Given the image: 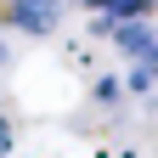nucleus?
<instances>
[{"instance_id":"nucleus-1","label":"nucleus","mask_w":158,"mask_h":158,"mask_svg":"<svg viewBox=\"0 0 158 158\" xmlns=\"http://www.w3.org/2000/svg\"><path fill=\"white\" fill-rule=\"evenodd\" d=\"M62 11H68V0H6V6H0V17H6L11 28H23L28 40H45V34H56Z\"/></svg>"},{"instance_id":"nucleus-2","label":"nucleus","mask_w":158,"mask_h":158,"mask_svg":"<svg viewBox=\"0 0 158 158\" xmlns=\"http://www.w3.org/2000/svg\"><path fill=\"white\" fill-rule=\"evenodd\" d=\"M107 40L118 45V56H130V62L152 56V51H158V11H152V17H124V23H113Z\"/></svg>"},{"instance_id":"nucleus-3","label":"nucleus","mask_w":158,"mask_h":158,"mask_svg":"<svg viewBox=\"0 0 158 158\" xmlns=\"http://www.w3.org/2000/svg\"><path fill=\"white\" fill-rule=\"evenodd\" d=\"M85 11H90V23L107 34L113 23H124V17H152L158 0H85Z\"/></svg>"},{"instance_id":"nucleus-4","label":"nucleus","mask_w":158,"mask_h":158,"mask_svg":"<svg viewBox=\"0 0 158 158\" xmlns=\"http://www.w3.org/2000/svg\"><path fill=\"white\" fill-rule=\"evenodd\" d=\"M90 102H96V107H124V79H96Z\"/></svg>"}]
</instances>
